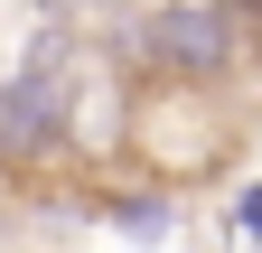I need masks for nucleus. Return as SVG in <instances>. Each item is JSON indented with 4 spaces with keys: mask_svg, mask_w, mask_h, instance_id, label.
<instances>
[{
    "mask_svg": "<svg viewBox=\"0 0 262 253\" xmlns=\"http://www.w3.org/2000/svg\"><path fill=\"white\" fill-rule=\"evenodd\" d=\"M244 122H234V94L225 85H187V75H131L122 94V150L150 187H196L234 160Z\"/></svg>",
    "mask_w": 262,
    "mask_h": 253,
    "instance_id": "f257e3e1",
    "label": "nucleus"
},
{
    "mask_svg": "<svg viewBox=\"0 0 262 253\" xmlns=\"http://www.w3.org/2000/svg\"><path fill=\"white\" fill-rule=\"evenodd\" d=\"M84 56H94V47H75V28L38 19L19 75L0 85V160H10V169H38V160H56V150H66V113H75Z\"/></svg>",
    "mask_w": 262,
    "mask_h": 253,
    "instance_id": "f03ea898",
    "label": "nucleus"
},
{
    "mask_svg": "<svg viewBox=\"0 0 262 253\" xmlns=\"http://www.w3.org/2000/svg\"><path fill=\"white\" fill-rule=\"evenodd\" d=\"M113 66L122 75H187V85H234L253 56L234 38V19L215 0H159L113 38Z\"/></svg>",
    "mask_w": 262,
    "mask_h": 253,
    "instance_id": "7ed1b4c3",
    "label": "nucleus"
},
{
    "mask_svg": "<svg viewBox=\"0 0 262 253\" xmlns=\"http://www.w3.org/2000/svg\"><path fill=\"white\" fill-rule=\"evenodd\" d=\"M84 206L103 216L113 235H131V244H169V235H178L169 187H103V178H94V187H84Z\"/></svg>",
    "mask_w": 262,
    "mask_h": 253,
    "instance_id": "20e7f679",
    "label": "nucleus"
},
{
    "mask_svg": "<svg viewBox=\"0 0 262 253\" xmlns=\"http://www.w3.org/2000/svg\"><path fill=\"white\" fill-rule=\"evenodd\" d=\"M225 19H234V38H244V56L262 66V0H215Z\"/></svg>",
    "mask_w": 262,
    "mask_h": 253,
    "instance_id": "39448f33",
    "label": "nucleus"
},
{
    "mask_svg": "<svg viewBox=\"0 0 262 253\" xmlns=\"http://www.w3.org/2000/svg\"><path fill=\"white\" fill-rule=\"evenodd\" d=\"M225 225H234V244H262V178H244V197H234Z\"/></svg>",
    "mask_w": 262,
    "mask_h": 253,
    "instance_id": "423d86ee",
    "label": "nucleus"
},
{
    "mask_svg": "<svg viewBox=\"0 0 262 253\" xmlns=\"http://www.w3.org/2000/svg\"><path fill=\"white\" fill-rule=\"evenodd\" d=\"M113 0H38V19H56V28H75V19H103Z\"/></svg>",
    "mask_w": 262,
    "mask_h": 253,
    "instance_id": "0eeeda50",
    "label": "nucleus"
}]
</instances>
